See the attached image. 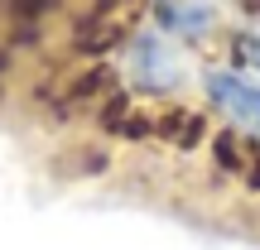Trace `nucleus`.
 Masks as SVG:
<instances>
[{"label":"nucleus","instance_id":"1","mask_svg":"<svg viewBox=\"0 0 260 250\" xmlns=\"http://www.w3.org/2000/svg\"><path fill=\"white\" fill-rule=\"evenodd\" d=\"M207 92H212V101L222 106V111H232L241 125H251L260 135V87H251L236 73H212L207 77Z\"/></svg>","mask_w":260,"mask_h":250},{"label":"nucleus","instance_id":"2","mask_svg":"<svg viewBox=\"0 0 260 250\" xmlns=\"http://www.w3.org/2000/svg\"><path fill=\"white\" fill-rule=\"evenodd\" d=\"M135 67L145 73L140 82H145L149 92H164V87H174V77H178V63L164 53V44H159V39H140V48H135Z\"/></svg>","mask_w":260,"mask_h":250},{"label":"nucleus","instance_id":"3","mask_svg":"<svg viewBox=\"0 0 260 250\" xmlns=\"http://www.w3.org/2000/svg\"><path fill=\"white\" fill-rule=\"evenodd\" d=\"M154 135H164L169 145H178V149H193L198 139L207 135V125H203V116H198V111H183V106H178V111H164L154 121Z\"/></svg>","mask_w":260,"mask_h":250},{"label":"nucleus","instance_id":"4","mask_svg":"<svg viewBox=\"0 0 260 250\" xmlns=\"http://www.w3.org/2000/svg\"><path fill=\"white\" fill-rule=\"evenodd\" d=\"M106 96H116L106 67H87V73L68 87V106H92V101H106Z\"/></svg>","mask_w":260,"mask_h":250},{"label":"nucleus","instance_id":"5","mask_svg":"<svg viewBox=\"0 0 260 250\" xmlns=\"http://www.w3.org/2000/svg\"><path fill=\"white\" fill-rule=\"evenodd\" d=\"M159 19L169 29H183V34H203L207 29V10L203 5H183V0H164L159 5Z\"/></svg>","mask_w":260,"mask_h":250},{"label":"nucleus","instance_id":"6","mask_svg":"<svg viewBox=\"0 0 260 250\" xmlns=\"http://www.w3.org/2000/svg\"><path fill=\"white\" fill-rule=\"evenodd\" d=\"M236 5H241V10H246L251 19H260V0H236Z\"/></svg>","mask_w":260,"mask_h":250}]
</instances>
